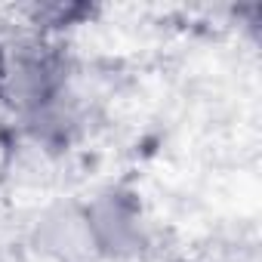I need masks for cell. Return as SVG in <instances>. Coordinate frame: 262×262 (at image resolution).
I'll list each match as a JSON object with an SVG mask.
<instances>
[{
    "label": "cell",
    "instance_id": "cell-1",
    "mask_svg": "<svg viewBox=\"0 0 262 262\" xmlns=\"http://www.w3.org/2000/svg\"><path fill=\"white\" fill-rule=\"evenodd\" d=\"M0 80H4V53H0Z\"/></svg>",
    "mask_w": 262,
    "mask_h": 262
}]
</instances>
